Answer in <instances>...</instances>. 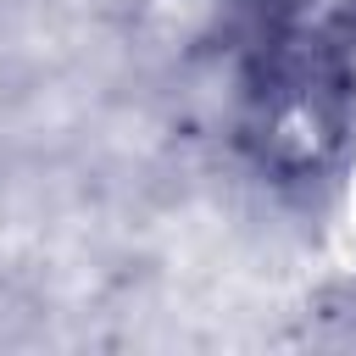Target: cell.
<instances>
[{
    "label": "cell",
    "instance_id": "cell-1",
    "mask_svg": "<svg viewBox=\"0 0 356 356\" xmlns=\"http://www.w3.org/2000/svg\"><path fill=\"white\" fill-rule=\"evenodd\" d=\"M239 139L278 184L323 178L356 117V0H234Z\"/></svg>",
    "mask_w": 356,
    "mask_h": 356
}]
</instances>
